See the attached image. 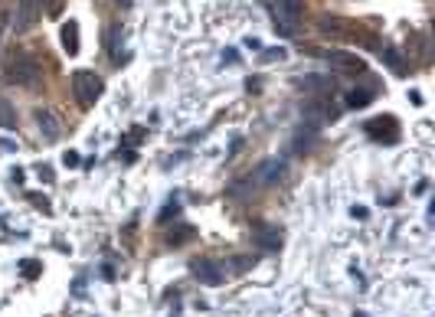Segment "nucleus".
Here are the masks:
<instances>
[{
	"instance_id": "obj_1",
	"label": "nucleus",
	"mask_w": 435,
	"mask_h": 317,
	"mask_svg": "<svg viewBox=\"0 0 435 317\" xmlns=\"http://www.w3.org/2000/svg\"><path fill=\"white\" fill-rule=\"evenodd\" d=\"M3 79H7L10 85H20V88H36L40 79H43V65L36 63L30 53H23L3 69Z\"/></svg>"
},
{
	"instance_id": "obj_2",
	"label": "nucleus",
	"mask_w": 435,
	"mask_h": 317,
	"mask_svg": "<svg viewBox=\"0 0 435 317\" xmlns=\"http://www.w3.org/2000/svg\"><path fill=\"white\" fill-rule=\"evenodd\" d=\"M268 10L275 13V26L282 36H295L298 17H301V0H272Z\"/></svg>"
},
{
	"instance_id": "obj_3",
	"label": "nucleus",
	"mask_w": 435,
	"mask_h": 317,
	"mask_svg": "<svg viewBox=\"0 0 435 317\" xmlns=\"http://www.w3.org/2000/svg\"><path fill=\"white\" fill-rule=\"evenodd\" d=\"M72 92H75V102L79 105H96V98L102 95V79H98L96 72H75L72 75Z\"/></svg>"
},
{
	"instance_id": "obj_4",
	"label": "nucleus",
	"mask_w": 435,
	"mask_h": 317,
	"mask_svg": "<svg viewBox=\"0 0 435 317\" xmlns=\"http://www.w3.org/2000/svg\"><path fill=\"white\" fill-rule=\"evenodd\" d=\"M40 10H43V0H20V3H17V20H13L17 33L30 30L33 23L40 20Z\"/></svg>"
},
{
	"instance_id": "obj_5",
	"label": "nucleus",
	"mask_w": 435,
	"mask_h": 317,
	"mask_svg": "<svg viewBox=\"0 0 435 317\" xmlns=\"http://www.w3.org/2000/svg\"><path fill=\"white\" fill-rule=\"evenodd\" d=\"M36 125H40V131L46 134V141H56V138H59V121L53 118V111L40 108V111H36Z\"/></svg>"
},
{
	"instance_id": "obj_6",
	"label": "nucleus",
	"mask_w": 435,
	"mask_h": 317,
	"mask_svg": "<svg viewBox=\"0 0 435 317\" xmlns=\"http://www.w3.org/2000/svg\"><path fill=\"white\" fill-rule=\"evenodd\" d=\"M285 173V160H278V157H272V160H266L262 167H259V173L255 177L262 180V183H275L278 177Z\"/></svg>"
},
{
	"instance_id": "obj_7",
	"label": "nucleus",
	"mask_w": 435,
	"mask_h": 317,
	"mask_svg": "<svg viewBox=\"0 0 435 317\" xmlns=\"http://www.w3.org/2000/svg\"><path fill=\"white\" fill-rule=\"evenodd\" d=\"M328 63L337 65V69H344V72H360V69H363L360 59H357V56H347V53H330Z\"/></svg>"
},
{
	"instance_id": "obj_8",
	"label": "nucleus",
	"mask_w": 435,
	"mask_h": 317,
	"mask_svg": "<svg viewBox=\"0 0 435 317\" xmlns=\"http://www.w3.org/2000/svg\"><path fill=\"white\" fill-rule=\"evenodd\" d=\"M193 275L200 278V281H206V285H216V281L223 278L220 272H216V268H213L210 262H197V265H193Z\"/></svg>"
},
{
	"instance_id": "obj_9",
	"label": "nucleus",
	"mask_w": 435,
	"mask_h": 317,
	"mask_svg": "<svg viewBox=\"0 0 435 317\" xmlns=\"http://www.w3.org/2000/svg\"><path fill=\"white\" fill-rule=\"evenodd\" d=\"M63 46L69 53H79V26L75 23H66L63 26Z\"/></svg>"
},
{
	"instance_id": "obj_10",
	"label": "nucleus",
	"mask_w": 435,
	"mask_h": 317,
	"mask_svg": "<svg viewBox=\"0 0 435 317\" xmlns=\"http://www.w3.org/2000/svg\"><path fill=\"white\" fill-rule=\"evenodd\" d=\"M17 125V115H13V108L0 98V127H13Z\"/></svg>"
},
{
	"instance_id": "obj_11",
	"label": "nucleus",
	"mask_w": 435,
	"mask_h": 317,
	"mask_svg": "<svg viewBox=\"0 0 435 317\" xmlns=\"http://www.w3.org/2000/svg\"><path fill=\"white\" fill-rule=\"evenodd\" d=\"M370 98H373V88H367V92H351L347 102H351V105H367Z\"/></svg>"
},
{
	"instance_id": "obj_12",
	"label": "nucleus",
	"mask_w": 435,
	"mask_h": 317,
	"mask_svg": "<svg viewBox=\"0 0 435 317\" xmlns=\"http://www.w3.org/2000/svg\"><path fill=\"white\" fill-rule=\"evenodd\" d=\"M282 56H285V49H266L262 59H266V63H275V59H282Z\"/></svg>"
}]
</instances>
